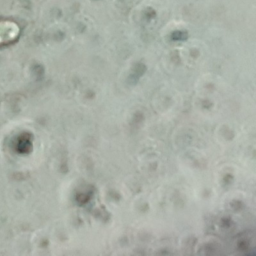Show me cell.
Segmentation results:
<instances>
[{
	"label": "cell",
	"mask_w": 256,
	"mask_h": 256,
	"mask_svg": "<svg viewBox=\"0 0 256 256\" xmlns=\"http://www.w3.org/2000/svg\"><path fill=\"white\" fill-rule=\"evenodd\" d=\"M19 35L20 28L16 22L8 19H0V47L13 43Z\"/></svg>",
	"instance_id": "6da1fadb"
}]
</instances>
